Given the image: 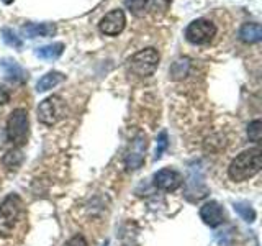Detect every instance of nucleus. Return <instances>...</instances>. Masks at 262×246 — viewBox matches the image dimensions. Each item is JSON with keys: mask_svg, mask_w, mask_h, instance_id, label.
I'll list each match as a JSON object with an SVG mask.
<instances>
[{"mask_svg": "<svg viewBox=\"0 0 262 246\" xmlns=\"http://www.w3.org/2000/svg\"><path fill=\"white\" fill-rule=\"evenodd\" d=\"M260 166H262L260 150L259 148H252V150H246L239 156H236L228 168V176L234 182H244V180L256 176L260 171Z\"/></svg>", "mask_w": 262, "mask_h": 246, "instance_id": "f257e3e1", "label": "nucleus"}, {"mask_svg": "<svg viewBox=\"0 0 262 246\" xmlns=\"http://www.w3.org/2000/svg\"><path fill=\"white\" fill-rule=\"evenodd\" d=\"M23 217V202L18 195H8L0 203V235L10 236L13 235L16 225Z\"/></svg>", "mask_w": 262, "mask_h": 246, "instance_id": "f03ea898", "label": "nucleus"}, {"mask_svg": "<svg viewBox=\"0 0 262 246\" xmlns=\"http://www.w3.org/2000/svg\"><path fill=\"white\" fill-rule=\"evenodd\" d=\"M30 131V121H28V112L18 109L13 110L7 121V136L15 146H23L28 139Z\"/></svg>", "mask_w": 262, "mask_h": 246, "instance_id": "7ed1b4c3", "label": "nucleus"}, {"mask_svg": "<svg viewBox=\"0 0 262 246\" xmlns=\"http://www.w3.org/2000/svg\"><path fill=\"white\" fill-rule=\"evenodd\" d=\"M129 71L136 74L139 77H146L151 76V74L158 69L159 64V53L156 51L154 48H146L141 51L135 53L129 57Z\"/></svg>", "mask_w": 262, "mask_h": 246, "instance_id": "20e7f679", "label": "nucleus"}, {"mask_svg": "<svg viewBox=\"0 0 262 246\" xmlns=\"http://www.w3.org/2000/svg\"><path fill=\"white\" fill-rule=\"evenodd\" d=\"M66 115V104L59 95H51L38 105V120L45 125H56Z\"/></svg>", "mask_w": 262, "mask_h": 246, "instance_id": "39448f33", "label": "nucleus"}, {"mask_svg": "<svg viewBox=\"0 0 262 246\" xmlns=\"http://www.w3.org/2000/svg\"><path fill=\"white\" fill-rule=\"evenodd\" d=\"M216 35L215 23L205 18L193 20L185 30V38L192 45H207Z\"/></svg>", "mask_w": 262, "mask_h": 246, "instance_id": "423d86ee", "label": "nucleus"}, {"mask_svg": "<svg viewBox=\"0 0 262 246\" xmlns=\"http://www.w3.org/2000/svg\"><path fill=\"white\" fill-rule=\"evenodd\" d=\"M126 25V16L125 12L120 10V8H115V10L108 12L105 16H102L100 23H98V28L106 36H117L123 31Z\"/></svg>", "mask_w": 262, "mask_h": 246, "instance_id": "0eeeda50", "label": "nucleus"}, {"mask_svg": "<svg viewBox=\"0 0 262 246\" xmlns=\"http://www.w3.org/2000/svg\"><path fill=\"white\" fill-rule=\"evenodd\" d=\"M146 148H147V141L144 135H138L133 141H131L129 151L126 154V168L129 171H136L144 164V156H146Z\"/></svg>", "mask_w": 262, "mask_h": 246, "instance_id": "6e6552de", "label": "nucleus"}, {"mask_svg": "<svg viewBox=\"0 0 262 246\" xmlns=\"http://www.w3.org/2000/svg\"><path fill=\"white\" fill-rule=\"evenodd\" d=\"M154 184L159 187L161 191L166 192H174L182 186V176L174 169H161L154 174Z\"/></svg>", "mask_w": 262, "mask_h": 246, "instance_id": "1a4fd4ad", "label": "nucleus"}, {"mask_svg": "<svg viewBox=\"0 0 262 246\" xmlns=\"http://www.w3.org/2000/svg\"><path fill=\"white\" fill-rule=\"evenodd\" d=\"M200 218L203 220V223H207L208 227H218L223 223V220H225L223 207L215 200L205 202L200 209Z\"/></svg>", "mask_w": 262, "mask_h": 246, "instance_id": "9d476101", "label": "nucleus"}, {"mask_svg": "<svg viewBox=\"0 0 262 246\" xmlns=\"http://www.w3.org/2000/svg\"><path fill=\"white\" fill-rule=\"evenodd\" d=\"M2 69H4V74L8 80L12 82H23L27 79V71H25L18 63H15L12 59H4L2 61Z\"/></svg>", "mask_w": 262, "mask_h": 246, "instance_id": "9b49d317", "label": "nucleus"}, {"mask_svg": "<svg viewBox=\"0 0 262 246\" xmlns=\"http://www.w3.org/2000/svg\"><path fill=\"white\" fill-rule=\"evenodd\" d=\"M239 36L246 43H257L262 38V28L259 23H244L239 30Z\"/></svg>", "mask_w": 262, "mask_h": 246, "instance_id": "f8f14e48", "label": "nucleus"}, {"mask_svg": "<svg viewBox=\"0 0 262 246\" xmlns=\"http://www.w3.org/2000/svg\"><path fill=\"white\" fill-rule=\"evenodd\" d=\"M23 35L28 38H36V36H51L56 31V27L51 23H41V25H27L21 28Z\"/></svg>", "mask_w": 262, "mask_h": 246, "instance_id": "ddd939ff", "label": "nucleus"}, {"mask_svg": "<svg viewBox=\"0 0 262 246\" xmlns=\"http://www.w3.org/2000/svg\"><path fill=\"white\" fill-rule=\"evenodd\" d=\"M64 77H66L64 74L57 72V71H51V72H48V74H45V76L38 80V84H36V90H38V92H46V90H49V89L56 87L57 84H61V82L64 80Z\"/></svg>", "mask_w": 262, "mask_h": 246, "instance_id": "4468645a", "label": "nucleus"}, {"mask_svg": "<svg viewBox=\"0 0 262 246\" xmlns=\"http://www.w3.org/2000/svg\"><path fill=\"white\" fill-rule=\"evenodd\" d=\"M62 49H64V45L62 43L46 45L43 48H38L36 49V56L41 57V59H46V61H54V59H57V57L62 54Z\"/></svg>", "mask_w": 262, "mask_h": 246, "instance_id": "2eb2a0df", "label": "nucleus"}, {"mask_svg": "<svg viewBox=\"0 0 262 246\" xmlns=\"http://www.w3.org/2000/svg\"><path fill=\"white\" fill-rule=\"evenodd\" d=\"M188 68H190V61L187 59H179L174 63V66L170 68V76L174 77V79H180V77H184L185 74L188 72Z\"/></svg>", "mask_w": 262, "mask_h": 246, "instance_id": "dca6fc26", "label": "nucleus"}, {"mask_svg": "<svg viewBox=\"0 0 262 246\" xmlns=\"http://www.w3.org/2000/svg\"><path fill=\"white\" fill-rule=\"evenodd\" d=\"M234 210L239 213L246 221H249V223L256 220V212H254L248 203H234Z\"/></svg>", "mask_w": 262, "mask_h": 246, "instance_id": "f3484780", "label": "nucleus"}, {"mask_svg": "<svg viewBox=\"0 0 262 246\" xmlns=\"http://www.w3.org/2000/svg\"><path fill=\"white\" fill-rule=\"evenodd\" d=\"M21 161H23V154L20 151H10V153H7V156L4 158V164L8 169L16 168Z\"/></svg>", "mask_w": 262, "mask_h": 246, "instance_id": "a211bd4d", "label": "nucleus"}, {"mask_svg": "<svg viewBox=\"0 0 262 246\" xmlns=\"http://www.w3.org/2000/svg\"><path fill=\"white\" fill-rule=\"evenodd\" d=\"M2 35H4V41L8 46H13V48H21V39L16 36V33L10 28H4L2 30Z\"/></svg>", "mask_w": 262, "mask_h": 246, "instance_id": "6ab92c4d", "label": "nucleus"}, {"mask_svg": "<svg viewBox=\"0 0 262 246\" xmlns=\"http://www.w3.org/2000/svg\"><path fill=\"white\" fill-rule=\"evenodd\" d=\"M260 127H262L260 120H254L252 123H249V127H248V136H249L251 141H256V143L260 141V135H262Z\"/></svg>", "mask_w": 262, "mask_h": 246, "instance_id": "aec40b11", "label": "nucleus"}, {"mask_svg": "<svg viewBox=\"0 0 262 246\" xmlns=\"http://www.w3.org/2000/svg\"><path fill=\"white\" fill-rule=\"evenodd\" d=\"M167 133L166 131H161L159 136H158V146H156V154H154V161H158L161 159V156L162 153L166 151V148H167Z\"/></svg>", "mask_w": 262, "mask_h": 246, "instance_id": "412c9836", "label": "nucleus"}, {"mask_svg": "<svg viewBox=\"0 0 262 246\" xmlns=\"http://www.w3.org/2000/svg\"><path fill=\"white\" fill-rule=\"evenodd\" d=\"M126 7L136 15H141L147 7V0H126Z\"/></svg>", "mask_w": 262, "mask_h": 246, "instance_id": "4be33fe9", "label": "nucleus"}, {"mask_svg": "<svg viewBox=\"0 0 262 246\" xmlns=\"http://www.w3.org/2000/svg\"><path fill=\"white\" fill-rule=\"evenodd\" d=\"M147 4L151 5V10L158 12V10H166L167 5L170 4V0H147Z\"/></svg>", "mask_w": 262, "mask_h": 246, "instance_id": "5701e85b", "label": "nucleus"}, {"mask_svg": "<svg viewBox=\"0 0 262 246\" xmlns=\"http://www.w3.org/2000/svg\"><path fill=\"white\" fill-rule=\"evenodd\" d=\"M66 246H87V241H85L84 236L76 235L74 238H71L68 243H66Z\"/></svg>", "mask_w": 262, "mask_h": 246, "instance_id": "b1692460", "label": "nucleus"}, {"mask_svg": "<svg viewBox=\"0 0 262 246\" xmlns=\"http://www.w3.org/2000/svg\"><path fill=\"white\" fill-rule=\"evenodd\" d=\"M10 100V94L7 92V89L4 86H0V105H5Z\"/></svg>", "mask_w": 262, "mask_h": 246, "instance_id": "393cba45", "label": "nucleus"}, {"mask_svg": "<svg viewBox=\"0 0 262 246\" xmlns=\"http://www.w3.org/2000/svg\"><path fill=\"white\" fill-rule=\"evenodd\" d=\"M2 2H4L5 5H10V4L13 2V0H2Z\"/></svg>", "mask_w": 262, "mask_h": 246, "instance_id": "a878e982", "label": "nucleus"}]
</instances>
